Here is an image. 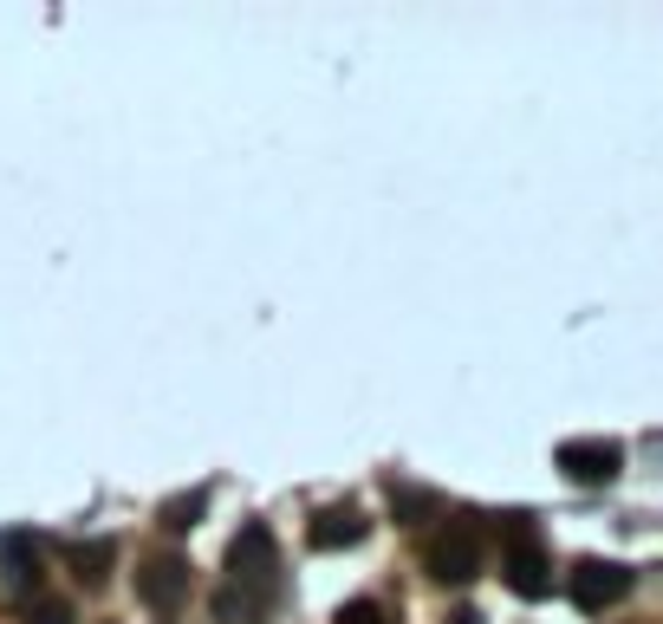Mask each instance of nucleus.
Here are the masks:
<instances>
[{"label":"nucleus","instance_id":"3","mask_svg":"<svg viewBox=\"0 0 663 624\" xmlns=\"http://www.w3.org/2000/svg\"><path fill=\"white\" fill-rule=\"evenodd\" d=\"M234 586H254V593H273L280 586V547H273V527L267 521H247L234 540H228V573Z\"/></svg>","mask_w":663,"mask_h":624},{"label":"nucleus","instance_id":"11","mask_svg":"<svg viewBox=\"0 0 663 624\" xmlns=\"http://www.w3.org/2000/svg\"><path fill=\"white\" fill-rule=\"evenodd\" d=\"M436 508H443L436 488H397V495H391V521H404V527H417V521L436 514Z\"/></svg>","mask_w":663,"mask_h":624},{"label":"nucleus","instance_id":"5","mask_svg":"<svg viewBox=\"0 0 663 624\" xmlns=\"http://www.w3.org/2000/svg\"><path fill=\"white\" fill-rule=\"evenodd\" d=\"M632 586H638V573L619 566V560H579L573 566V606L579 612H612V606L632 599Z\"/></svg>","mask_w":663,"mask_h":624},{"label":"nucleus","instance_id":"8","mask_svg":"<svg viewBox=\"0 0 663 624\" xmlns=\"http://www.w3.org/2000/svg\"><path fill=\"white\" fill-rule=\"evenodd\" d=\"M0 560H7V606H33L39 599V540L33 534H20V540H0Z\"/></svg>","mask_w":663,"mask_h":624},{"label":"nucleus","instance_id":"1","mask_svg":"<svg viewBox=\"0 0 663 624\" xmlns=\"http://www.w3.org/2000/svg\"><path fill=\"white\" fill-rule=\"evenodd\" d=\"M508 521V553H501V580L514 599H553V560L540 547V527L527 514H501Z\"/></svg>","mask_w":663,"mask_h":624},{"label":"nucleus","instance_id":"6","mask_svg":"<svg viewBox=\"0 0 663 624\" xmlns=\"http://www.w3.org/2000/svg\"><path fill=\"white\" fill-rule=\"evenodd\" d=\"M137 599H143L150 612H176V606L189 599V560H182V553H150L143 573H137Z\"/></svg>","mask_w":663,"mask_h":624},{"label":"nucleus","instance_id":"12","mask_svg":"<svg viewBox=\"0 0 663 624\" xmlns=\"http://www.w3.org/2000/svg\"><path fill=\"white\" fill-rule=\"evenodd\" d=\"M202 508H208V488H189L182 501H163V534H189L202 521Z\"/></svg>","mask_w":663,"mask_h":624},{"label":"nucleus","instance_id":"7","mask_svg":"<svg viewBox=\"0 0 663 624\" xmlns=\"http://www.w3.org/2000/svg\"><path fill=\"white\" fill-rule=\"evenodd\" d=\"M365 534H371V521H365L352 501H339V508H319V514H313V527H306L313 553H352Z\"/></svg>","mask_w":663,"mask_h":624},{"label":"nucleus","instance_id":"2","mask_svg":"<svg viewBox=\"0 0 663 624\" xmlns=\"http://www.w3.org/2000/svg\"><path fill=\"white\" fill-rule=\"evenodd\" d=\"M423 573L436 586H469L482 573V527L475 521H443L423 547Z\"/></svg>","mask_w":663,"mask_h":624},{"label":"nucleus","instance_id":"14","mask_svg":"<svg viewBox=\"0 0 663 624\" xmlns=\"http://www.w3.org/2000/svg\"><path fill=\"white\" fill-rule=\"evenodd\" d=\"M332 624H391V619H384V606H378V599H345Z\"/></svg>","mask_w":663,"mask_h":624},{"label":"nucleus","instance_id":"9","mask_svg":"<svg viewBox=\"0 0 663 624\" xmlns=\"http://www.w3.org/2000/svg\"><path fill=\"white\" fill-rule=\"evenodd\" d=\"M65 566H72L78 586H104V580L117 573V540H111V534H91V540H78V547L65 553Z\"/></svg>","mask_w":663,"mask_h":624},{"label":"nucleus","instance_id":"4","mask_svg":"<svg viewBox=\"0 0 663 624\" xmlns=\"http://www.w3.org/2000/svg\"><path fill=\"white\" fill-rule=\"evenodd\" d=\"M553 469H560L566 482H579V488H612L619 469H625V449L605 443V436H573V443L553 449Z\"/></svg>","mask_w":663,"mask_h":624},{"label":"nucleus","instance_id":"10","mask_svg":"<svg viewBox=\"0 0 663 624\" xmlns=\"http://www.w3.org/2000/svg\"><path fill=\"white\" fill-rule=\"evenodd\" d=\"M267 606H273V593H254V586H234V580L215 586V624H260Z\"/></svg>","mask_w":663,"mask_h":624},{"label":"nucleus","instance_id":"13","mask_svg":"<svg viewBox=\"0 0 663 624\" xmlns=\"http://www.w3.org/2000/svg\"><path fill=\"white\" fill-rule=\"evenodd\" d=\"M26 624H78V612H72L65 599H33V606H26Z\"/></svg>","mask_w":663,"mask_h":624}]
</instances>
